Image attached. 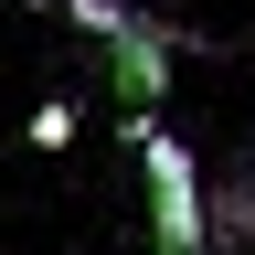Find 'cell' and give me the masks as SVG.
<instances>
[{
    "label": "cell",
    "mask_w": 255,
    "mask_h": 255,
    "mask_svg": "<svg viewBox=\"0 0 255 255\" xmlns=\"http://www.w3.org/2000/svg\"><path fill=\"white\" fill-rule=\"evenodd\" d=\"M202 202H213V255H255V170L245 159L202 181Z\"/></svg>",
    "instance_id": "cell-3"
},
{
    "label": "cell",
    "mask_w": 255,
    "mask_h": 255,
    "mask_svg": "<svg viewBox=\"0 0 255 255\" xmlns=\"http://www.w3.org/2000/svg\"><path fill=\"white\" fill-rule=\"evenodd\" d=\"M75 128H85V117L64 107V96H43V107H32V128H21V138H32V149H75Z\"/></svg>",
    "instance_id": "cell-4"
},
{
    "label": "cell",
    "mask_w": 255,
    "mask_h": 255,
    "mask_svg": "<svg viewBox=\"0 0 255 255\" xmlns=\"http://www.w3.org/2000/svg\"><path fill=\"white\" fill-rule=\"evenodd\" d=\"M138 170H149V255H213L202 159H191L170 128H138Z\"/></svg>",
    "instance_id": "cell-2"
},
{
    "label": "cell",
    "mask_w": 255,
    "mask_h": 255,
    "mask_svg": "<svg viewBox=\"0 0 255 255\" xmlns=\"http://www.w3.org/2000/svg\"><path fill=\"white\" fill-rule=\"evenodd\" d=\"M64 21L96 43V64H107V96H117V117H128V138L159 117V96H170V53H181V32L138 11V0H53Z\"/></svg>",
    "instance_id": "cell-1"
}]
</instances>
